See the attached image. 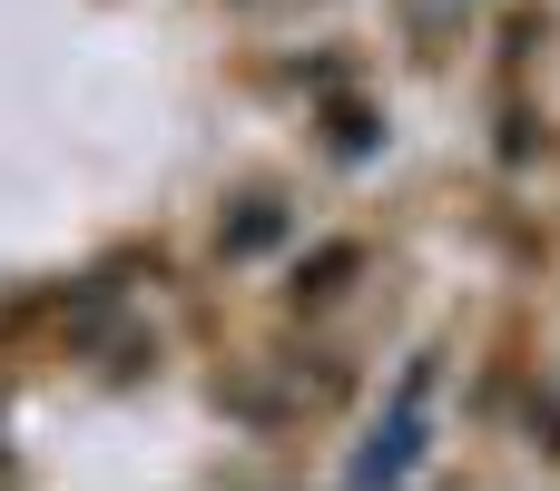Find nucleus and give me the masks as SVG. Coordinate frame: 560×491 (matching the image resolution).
Masks as SVG:
<instances>
[{
  "instance_id": "f257e3e1",
  "label": "nucleus",
  "mask_w": 560,
  "mask_h": 491,
  "mask_svg": "<svg viewBox=\"0 0 560 491\" xmlns=\"http://www.w3.org/2000/svg\"><path fill=\"white\" fill-rule=\"evenodd\" d=\"M433 384H443V354H413V364H404V384H394V404H384V423H374V443L354 453V482H404V472L423 463Z\"/></svg>"
},
{
  "instance_id": "f03ea898",
  "label": "nucleus",
  "mask_w": 560,
  "mask_h": 491,
  "mask_svg": "<svg viewBox=\"0 0 560 491\" xmlns=\"http://www.w3.org/2000/svg\"><path fill=\"white\" fill-rule=\"evenodd\" d=\"M374 256H364V236H315L305 256H295V276H285V305L295 315H325V305H345L354 295V276H364Z\"/></svg>"
},
{
  "instance_id": "7ed1b4c3",
  "label": "nucleus",
  "mask_w": 560,
  "mask_h": 491,
  "mask_svg": "<svg viewBox=\"0 0 560 491\" xmlns=\"http://www.w3.org/2000/svg\"><path fill=\"white\" fill-rule=\"evenodd\" d=\"M285 236H295V207H285L276 187H246V197L217 217V256H226V266H256V256H276Z\"/></svg>"
},
{
  "instance_id": "20e7f679",
  "label": "nucleus",
  "mask_w": 560,
  "mask_h": 491,
  "mask_svg": "<svg viewBox=\"0 0 560 491\" xmlns=\"http://www.w3.org/2000/svg\"><path fill=\"white\" fill-rule=\"evenodd\" d=\"M325 148H335L345 167H364V157L384 148V118H374L364 98H335V108H325Z\"/></svg>"
},
{
  "instance_id": "39448f33",
  "label": "nucleus",
  "mask_w": 560,
  "mask_h": 491,
  "mask_svg": "<svg viewBox=\"0 0 560 491\" xmlns=\"http://www.w3.org/2000/svg\"><path fill=\"white\" fill-rule=\"evenodd\" d=\"M502 157H512V167H532V157H541V118H532V98H522V89H502Z\"/></svg>"
},
{
  "instance_id": "423d86ee",
  "label": "nucleus",
  "mask_w": 560,
  "mask_h": 491,
  "mask_svg": "<svg viewBox=\"0 0 560 491\" xmlns=\"http://www.w3.org/2000/svg\"><path fill=\"white\" fill-rule=\"evenodd\" d=\"M532 443H551V453H560V394H532Z\"/></svg>"
}]
</instances>
